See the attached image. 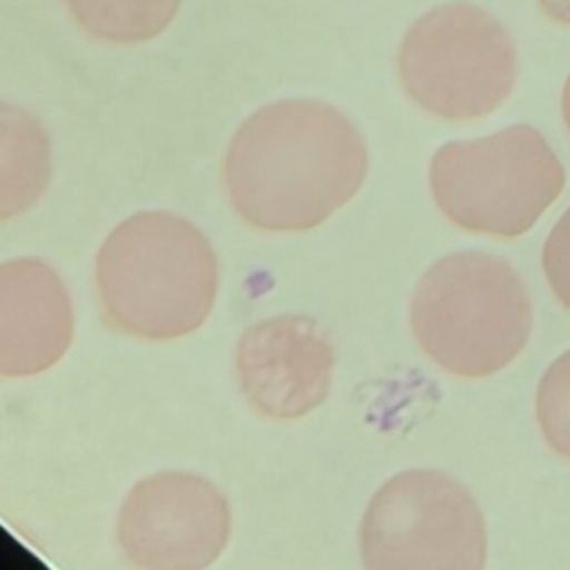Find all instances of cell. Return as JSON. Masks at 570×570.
<instances>
[{
    "label": "cell",
    "mask_w": 570,
    "mask_h": 570,
    "mask_svg": "<svg viewBox=\"0 0 570 570\" xmlns=\"http://www.w3.org/2000/svg\"><path fill=\"white\" fill-rule=\"evenodd\" d=\"M561 107H563V120H566V125H568V131H570V76H568V80H566V87H563Z\"/></svg>",
    "instance_id": "cell-14"
},
{
    "label": "cell",
    "mask_w": 570,
    "mask_h": 570,
    "mask_svg": "<svg viewBox=\"0 0 570 570\" xmlns=\"http://www.w3.org/2000/svg\"><path fill=\"white\" fill-rule=\"evenodd\" d=\"M410 323L421 350L445 372L481 379L505 367L528 343L530 296L499 256L456 252L416 283Z\"/></svg>",
    "instance_id": "cell-3"
},
{
    "label": "cell",
    "mask_w": 570,
    "mask_h": 570,
    "mask_svg": "<svg viewBox=\"0 0 570 570\" xmlns=\"http://www.w3.org/2000/svg\"><path fill=\"white\" fill-rule=\"evenodd\" d=\"M367 151L356 125L318 100H278L234 134L223 180L236 214L263 232H307L361 189Z\"/></svg>",
    "instance_id": "cell-1"
},
{
    "label": "cell",
    "mask_w": 570,
    "mask_h": 570,
    "mask_svg": "<svg viewBox=\"0 0 570 570\" xmlns=\"http://www.w3.org/2000/svg\"><path fill=\"white\" fill-rule=\"evenodd\" d=\"M358 534L367 570H481L485 563L481 510L439 470H407L385 481Z\"/></svg>",
    "instance_id": "cell-6"
},
{
    "label": "cell",
    "mask_w": 570,
    "mask_h": 570,
    "mask_svg": "<svg viewBox=\"0 0 570 570\" xmlns=\"http://www.w3.org/2000/svg\"><path fill=\"white\" fill-rule=\"evenodd\" d=\"M334 358V345L316 318L281 314L243 332L236 376L254 410L289 421L325 401Z\"/></svg>",
    "instance_id": "cell-8"
},
{
    "label": "cell",
    "mask_w": 570,
    "mask_h": 570,
    "mask_svg": "<svg viewBox=\"0 0 570 570\" xmlns=\"http://www.w3.org/2000/svg\"><path fill=\"white\" fill-rule=\"evenodd\" d=\"M405 94L443 120H472L505 102L517 53L505 27L488 11L452 2L421 16L399 49Z\"/></svg>",
    "instance_id": "cell-5"
},
{
    "label": "cell",
    "mask_w": 570,
    "mask_h": 570,
    "mask_svg": "<svg viewBox=\"0 0 570 570\" xmlns=\"http://www.w3.org/2000/svg\"><path fill=\"white\" fill-rule=\"evenodd\" d=\"M537 419L552 450L570 459V350L546 370L539 383Z\"/></svg>",
    "instance_id": "cell-11"
},
{
    "label": "cell",
    "mask_w": 570,
    "mask_h": 570,
    "mask_svg": "<svg viewBox=\"0 0 570 570\" xmlns=\"http://www.w3.org/2000/svg\"><path fill=\"white\" fill-rule=\"evenodd\" d=\"M541 261L552 292L570 309V207L552 227Z\"/></svg>",
    "instance_id": "cell-12"
},
{
    "label": "cell",
    "mask_w": 570,
    "mask_h": 570,
    "mask_svg": "<svg viewBox=\"0 0 570 570\" xmlns=\"http://www.w3.org/2000/svg\"><path fill=\"white\" fill-rule=\"evenodd\" d=\"M548 18L561 24H570V0H537Z\"/></svg>",
    "instance_id": "cell-13"
},
{
    "label": "cell",
    "mask_w": 570,
    "mask_h": 570,
    "mask_svg": "<svg viewBox=\"0 0 570 570\" xmlns=\"http://www.w3.org/2000/svg\"><path fill=\"white\" fill-rule=\"evenodd\" d=\"M227 499L203 476L160 472L138 481L118 514V546L147 570H198L227 546Z\"/></svg>",
    "instance_id": "cell-7"
},
{
    "label": "cell",
    "mask_w": 570,
    "mask_h": 570,
    "mask_svg": "<svg viewBox=\"0 0 570 570\" xmlns=\"http://www.w3.org/2000/svg\"><path fill=\"white\" fill-rule=\"evenodd\" d=\"M563 183L557 154L530 125L448 142L430 165L439 209L465 232L499 238L525 234L557 200Z\"/></svg>",
    "instance_id": "cell-4"
},
{
    "label": "cell",
    "mask_w": 570,
    "mask_h": 570,
    "mask_svg": "<svg viewBox=\"0 0 570 570\" xmlns=\"http://www.w3.org/2000/svg\"><path fill=\"white\" fill-rule=\"evenodd\" d=\"M218 287L209 240L189 220L140 212L105 238L96 289L105 323L127 336L171 341L203 325Z\"/></svg>",
    "instance_id": "cell-2"
},
{
    "label": "cell",
    "mask_w": 570,
    "mask_h": 570,
    "mask_svg": "<svg viewBox=\"0 0 570 570\" xmlns=\"http://www.w3.org/2000/svg\"><path fill=\"white\" fill-rule=\"evenodd\" d=\"M73 312L65 283L40 258L0 265V374L29 376L69 347Z\"/></svg>",
    "instance_id": "cell-9"
},
{
    "label": "cell",
    "mask_w": 570,
    "mask_h": 570,
    "mask_svg": "<svg viewBox=\"0 0 570 570\" xmlns=\"http://www.w3.org/2000/svg\"><path fill=\"white\" fill-rule=\"evenodd\" d=\"M76 22L91 36L134 45L165 31L180 0H65Z\"/></svg>",
    "instance_id": "cell-10"
}]
</instances>
